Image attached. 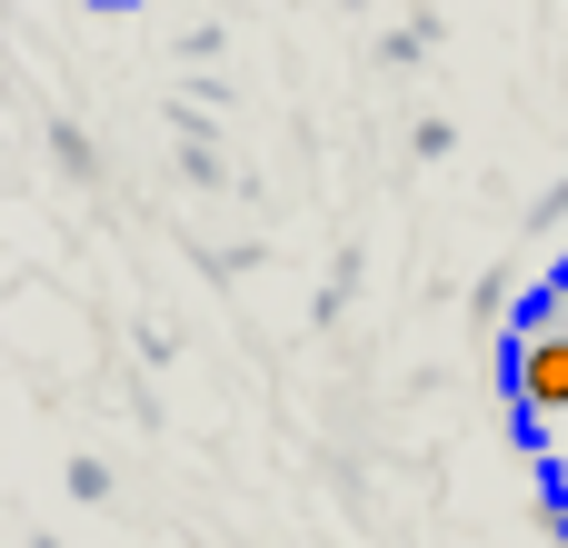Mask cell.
I'll return each instance as SVG.
<instances>
[{
  "label": "cell",
  "mask_w": 568,
  "mask_h": 548,
  "mask_svg": "<svg viewBox=\"0 0 568 548\" xmlns=\"http://www.w3.org/2000/svg\"><path fill=\"white\" fill-rule=\"evenodd\" d=\"M70 499H110V469L100 459H70Z\"/></svg>",
  "instance_id": "obj_2"
},
{
  "label": "cell",
  "mask_w": 568,
  "mask_h": 548,
  "mask_svg": "<svg viewBox=\"0 0 568 548\" xmlns=\"http://www.w3.org/2000/svg\"><path fill=\"white\" fill-rule=\"evenodd\" d=\"M509 389H519V429L549 439L568 419V329H559V280L529 290L519 309V339H509Z\"/></svg>",
  "instance_id": "obj_1"
}]
</instances>
